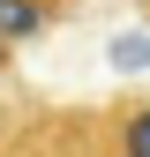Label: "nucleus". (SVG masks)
I'll return each mask as SVG.
<instances>
[{
  "mask_svg": "<svg viewBox=\"0 0 150 157\" xmlns=\"http://www.w3.org/2000/svg\"><path fill=\"white\" fill-rule=\"evenodd\" d=\"M53 0H0V52H15V45H30L38 30H53Z\"/></svg>",
  "mask_w": 150,
  "mask_h": 157,
  "instance_id": "nucleus-1",
  "label": "nucleus"
},
{
  "mask_svg": "<svg viewBox=\"0 0 150 157\" xmlns=\"http://www.w3.org/2000/svg\"><path fill=\"white\" fill-rule=\"evenodd\" d=\"M112 142L120 150H150V112H128V120L112 127Z\"/></svg>",
  "mask_w": 150,
  "mask_h": 157,
  "instance_id": "nucleus-2",
  "label": "nucleus"
}]
</instances>
